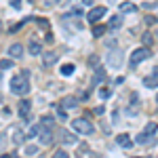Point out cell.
<instances>
[{
  "instance_id": "cell-37",
  "label": "cell",
  "mask_w": 158,
  "mask_h": 158,
  "mask_svg": "<svg viewBox=\"0 0 158 158\" xmlns=\"http://www.w3.org/2000/svg\"><path fill=\"white\" fill-rule=\"evenodd\" d=\"M156 40H158V30H156Z\"/></svg>"
},
{
  "instance_id": "cell-22",
  "label": "cell",
  "mask_w": 158,
  "mask_h": 158,
  "mask_svg": "<svg viewBox=\"0 0 158 158\" xmlns=\"http://www.w3.org/2000/svg\"><path fill=\"white\" fill-rule=\"evenodd\" d=\"M122 25V17H112L110 19V27H120Z\"/></svg>"
},
{
  "instance_id": "cell-23",
  "label": "cell",
  "mask_w": 158,
  "mask_h": 158,
  "mask_svg": "<svg viewBox=\"0 0 158 158\" xmlns=\"http://www.w3.org/2000/svg\"><path fill=\"white\" fill-rule=\"evenodd\" d=\"M156 129H158V127H156V122H150V124L146 127V131H143V133H148V135H154V133H156Z\"/></svg>"
},
{
  "instance_id": "cell-3",
  "label": "cell",
  "mask_w": 158,
  "mask_h": 158,
  "mask_svg": "<svg viewBox=\"0 0 158 158\" xmlns=\"http://www.w3.org/2000/svg\"><path fill=\"white\" fill-rule=\"evenodd\" d=\"M150 55H152V51L148 49V47H141V49H135L133 53H131V65H139V63H141V61L143 59H148V57H150Z\"/></svg>"
},
{
  "instance_id": "cell-31",
  "label": "cell",
  "mask_w": 158,
  "mask_h": 158,
  "mask_svg": "<svg viewBox=\"0 0 158 158\" xmlns=\"http://www.w3.org/2000/svg\"><path fill=\"white\" fill-rule=\"evenodd\" d=\"M143 42L150 44V42H152V36H150V34H143Z\"/></svg>"
},
{
  "instance_id": "cell-14",
  "label": "cell",
  "mask_w": 158,
  "mask_h": 158,
  "mask_svg": "<svg viewBox=\"0 0 158 158\" xmlns=\"http://www.w3.org/2000/svg\"><path fill=\"white\" fill-rule=\"evenodd\" d=\"M42 53V44L38 40H30V55H40Z\"/></svg>"
},
{
  "instance_id": "cell-16",
  "label": "cell",
  "mask_w": 158,
  "mask_h": 158,
  "mask_svg": "<svg viewBox=\"0 0 158 158\" xmlns=\"http://www.w3.org/2000/svg\"><path fill=\"white\" fill-rule=\"evenodd\" d=\"M120 11L122 13H135V11H137V6H135L133 2H122V4H120Z\"/></svg>"
},
{
  "instance_id": "cell-4",
  "label": "cell",
  "mask_w": 158,
  "mask_h": 158,
  "mask_svg": "<svg viewBox=\"0 0 158 158\" xmlns=\"http://www.w3.org/2000/svg\"><path fill=\"white\" fill-rule=\"evenodd\" d=\"M122 51H110L108 53V65L110 68H120L122 65Z\"/></svg>"
},
{
  "instance_id": "cell-21",
  "label": "cell",
  "mask_w": 158,
  "mask_h": 158,
  "mask_svg": "<svg viewBox=\"0 0 158 158\" xmlns=\"http://www.w3.org/2000/svg\"><path fill=\"white\" fill-rule=\"evenodd\" d=\"M150 139H152V135H148V133H141L139 137H137V143H141V146H143V143H148Z\"/></svg>"
},
{
  "instance_id": "cell-36",
  "label": "cell",
  "mask_w": 158,
  "mask_h": 158,
  "mask_svg": "<svg viewBox=\"0 0 158 158\" xmlns=\"http://www.w3.org/2000/svg\"><path fill=\"white\" fill-rule=\"evenodd\" d=\"M0 32H2V21H0Z\"/></svg>"
},
{
  "instance_id": "cell-35",
  "label": "cell",
  "mask_w": 158,
  "mask_h": 158,
  "mask_svg": "<svg viewBox=\"0 0 158 158\" xmlns=\"http://www.w3.org/2000/svg\"><path fill=\"white\" fill-rule=\"evenodd\" d=\"M135 158H150V156H135Z\"/></svg>"
},
{
  "instance_id": "cell-15",
  "label": "cell",
  "mask_w": 158,
  "mask_h": 158,
  "mask_svg": "<svg viewBox=\"0 0 158 158\" xmlns=\"http://www.w3.org/2000/svg\"><path fill=\"white\" fill-rule=\"evenodd\" d=\"M40 127H42V124H34V127H30V131L25 133V137H27V139H34V137L40 133Z\"/></svg>"
},
{
  "instance_id": "cell-13",
  "label": "cell",
  "mask_w": 158,
  "mask_h": 158,
  "mask_svg": "<svg viewBox=\"0 0 158 158\" xmlns=\"http://www.w3.org/2000/svg\"><path fill=\"white\" fill-rule=\"evenodd\" d=\"M116 143H118V146H122V148H129V146H131V137H129L127 133L116 135Z\"/></svg>"
},
{
  "instance_id": "cell-27",
  "label": "cell",
  "mask_w": 158,
  "mask_h": 158,
  "mask_svg": "<svg viewBox=\"0 0 158 158\" xmlns=\"http://www.w3.org/2000/svg\"><path fill=\"white\" fill-rule=\"evenodd\" d=\"M6 141H9V139H6V135L0 133V152H4V148H6Z\"/></svg>"
},
{
  "instance_id": "cell-26",
  "label": "cell",
  "mask_w": 158,
  "mask_h": 158,
  "mask_svg": "<svg viewBox=\"0 0 158 158\" xmlns=\"http://www.w3.org/2000/svg\"><path fill=\"white\" fill-rule=\"evenodd\" d=\"M42 124H44V127H51V124H53V116H49V114H44V116H42Z\"/></svg>"
},
{
  "instance_id": "cell-12",
  "label": "cell",
  "mask_w": 158,
  "mask_h": 158,
  "mask_svg": "<svg viewBox=\"0 0 158 158\" xmlns=\"http://www.w3.org/2000/svg\"><path fill=\"white\" fill-rule=\"evenodd\" d=\"M78 106V99L74 97V95H68V97H63V103H61V108L70 110V108H76Z\"/></svg>"
},
{
  "instance_id": "cell-29",
  "label": "cell",
  "mask_w": 158,
  "mask_h": 158,
  "mask_svg": "<svg viewBox=\"0 0 158 158\" xmlns=\"http://www.w3.org/2000/svg\"><path fill=\"white\" fill-rule=\"evenodd\" d=\"M99 95H101L103 99H108L110 97V91H108V89H99Z\"/></svg>"
},
{
  "instance_id": "cell-34",
  "label": "cell",
  "mask_w": 158,
  "mask_h": 158,
  "mask_svg": "<svg viewBox=\"0 0 158 158\" xmlns=\"http://www.w3.org/2000/svg\"><path fill=\"white\" fill-rule=\"evenodd\" d=\"M152 76H156V78H158V65L154 68V74H152Z\"/></svg>"
},
{
  "instance_id": "cell-20",
  "label": "cell",
  "mask_w": 158,
  "mask_h": 158,
  "mask_svg": "<svg viewBox=\"0 0 158 158\" xmlns=\"http://www.w3.org/2000/svg\"><path fill=\"white\" fill-rule=\"evenodd\" d=\"M103 34H106V25H95V27H93V36L95 38L103 36Z\"/></svg>"
},
{
  "instance_id": "cell-18",
  "label": "cell",
  "mask_w": 158,
  "mask_h": 158,
  "mask_svg": "<svg viewBox=\"0 0 158 158\" xmlns=\"http://www.w3.org/2000/svg\"><path fill=\"white\" fill-rule=\"evenodd\" d=\"M143 85H146L148 89H156V86H158V78H156V76H148L146 80H143Z\"/></svg>"
},
{
  "instance_id": "cell-11",
  "label": "cell",
  "mask_w": 158,
  "mask_h": 158,
  "mask_svg": "<svg viewBox=\"0 0 158 158\" xmlns=\"http://www.w3.org/2000/svg\"><path fill=\"white\" fill-rule=\"evenodd\" d=\"M59 139L63 141V143H76V135H72L70 131H65V129L59 133Z\"/></svg>"
},
{
  "instance_id": "cell-33",
  "label": "cell",
  "mask_w": 158,
  "mask_h": 158,
  "mask_svg": "<svg viewBox=\"0 0 158 158\" xmlns=\"http://www.w3.org/2000/svg\"><path fill=\"white\" fill-rule=\"evenodd\" d=\"M82 4H86V6H91V4H93V0H82Z\"/></svg>"
},
{
  "instance_id": "cell-2",
  "label": "cell",
  "mask_w": 158,
  "mask_h": 158,
  "mask_svg": "<svg viewBox=\"0 0 158 158\" xmlns=\"http://www.w3.org/2000/svg\"><path fill=\"white\" fill-rule=\"evenodd\" d=\"M72 127H74V131L80 133V135H93L95 133V127L86 120V118H76V120L72 122Z\"/></svg>"
},
{
  "instance_id": "cell-1",
  "label": "cell",
  "mask_w": 158,
  "mask_h": 158,
  "mask_svg": "<svg viewBox=\"0 0 158 158\" xmlns=\"http://www.w3.org/2000/svg\"><path fill=\"white\" fill-rule=\"evenodd\" d=\"M11 93L13 95H25L30 91V80H27V70H23L21 74L11 78Z\"/></svg>"
},
{
  "instance_id": "cell-25",
  "label": "cell",
  "mask_w": 158,
  "mask_h": 158,
  "mask_svg": "<svg viewBox=\"0 0 158 158\" xmlns=\"http://www.w3.org/2000/svg\"><path fill=\"white\" fill-rule=\"evenodd\" d=\"M9 68H13V61L11 59H2V61H0V70H9Z\"/></svg>"
},
{
  "instance_id": "cell-6",
  "label": "cell",
  "mask_w": 158,
  "mask_h": 158,
  "mask_svg": "<svg viewBox=\"0 0 158 158\" xmlns=\"http://www.w3.org/2000/svg\"><path fill=\"white\" fill-rule=\"evenodd\" d=\"M103 15H106V6H95V9H91V13H89V17H86V19H89L91 23H97Z\"/></svg>"
},
{
  "instance_id": "cell-8",
  "label": "cell",
  "mask_w": 158,
  "mask_h": 158,
  "mask_svg": "<svg viewBox=\"0 0 158 158\" xmlns=\"http://www.w3.org/2000/svg\"><path fill=\"white\" fill-rule=\"evenodd\" d=\"M11 139H13L15 146H21V143L25 141V133L19 129V127H13V129H11Z\"/></svg>"
},
{
  "instance_id": "cell-7",
  "label": "cell",
  "mask_w": 158,
  "mask_h": 158,
  "mask_svg": "<svg viewBox=\"0 0 158 158\" xmlns=\"http://www.w3.org/2000/svg\"><path fill=\"white\" fill-rule=\"evenodd\" d=\"M38 135H40V143H44V146H51V143H53V133H51L49 127H44V124H42Z\"/></svg>"
},
{
  "instance_id": "cell-9",
  "label": "cell",
  "mask_w": 158,
  "mask_h": 158,
  "mask_svg": "<svg viewBox=\"0 0 158 158\" xmlns=\"http://www.w3.org/2000/svg\"><path fill=\"white\" fill-rule=\"evenodd\" d=\"M30 110H32L30 99H21V101H19V114H21V118L30 120Z\"/></svg>"
},
{
  "instance_id": "cell-30",
  "label": "cell",
  "mask_w": 158,
  "mask_h": 158,
  "mask_svg": "<svg viewBox=\"0 0 158 158\" xmlns=\"http://www.w3.org/2000/svg\"><path fill=\"white\" fill-rule=\"evenodd\" d=\"M11 6H15V9H19V6H21V0H11Z\"/></svg>"
},
{
  "instance_id": "cell-19",
  "label": "cell",
  "mask_w": 158,
  "mask_h": 158,
  "mask_svg": "<svg viewBox=\"0 0 158 158\" xmlns=\"http://www.w3.org/2000/svg\"><path fill=\"white\" fill-rule=\"evenodd\" d=\"M103 78H106V70L103 68H97V72H95V85L103 82Z\"/></svg>"
},
{
  "instance_id": "cell-10",
  "label": "cell",
  "mask_w": 158,
  "mask_h": 158,
  "mask_svg": "<svg viewBox=\"0 0 158 158\" xmlns=\"http://www.w3.org/2000/svg\"><path fill=\"white\" fill-rule=\"evenodd\" d=\"M9 55H11V59H21V57H23V47L17 44V42L11 44V47H9Z\"/></svg>"
},
{
  "instance_id": "cell-5",
  "label": "cell",
  "mask_w": 158,
  "mask_h": 158,
  "mask_svg": "<svg viewBox=\"0 0 158 158\" xmlns=\"http://www.w3.org/2000/svg\"><path fill=\"white\" fill-rule=\"evenodd\" d=\"M57 59H59V55H57L55 51H44V53H42V65H44V68L55 65V63H57Z\"/></svg>"
},
{
  "instance_id": "cell-24",
  "label": "cell",
  "mask_w": 158,
  "mask_h": 158,
  "mask_svg": "<svg viewBox=\"0 0 158 158\" xmlns=\"http://www.w3.org/2000/svg\"><path fill=\"white\" fill-rule=\"evenodd\" d=\"M38 154V148L36 146H27L25 148V156H36Z\"/></svg>"
},
{
  "instance_id": "cell-17",
  "label": "cell",
  "mask_w": 158,
  "mask_h": 158,
  "mask_svg": "<svg viewBox=\"0 0 158 158\" xmlns=\"http://www.w3.org/2000/svg\"><path fill=\"white\" fill-rule=\"evenodd\" d=\"M59 72H61V76H72L74 74V63H65L63 68H59Z\"/></svg>"
},
{
  "instance_id": "cell-32",
  "label": "cell",
  "mask_w": 158,
  "mask_h": 158,
  "mask_svg": "<svg viewBox=\"0 0 158 158\" xmlns=\"http://www.w3.org/2000/svg\"><path fill=\"white\" fill-rule=\"evenodd\" d=\"M38 25H42V27H49V21H44V19H38Z\"/></svg>"
},
{
  "instance_id": "cell-28",
  "label": "cell",
  "mask_w": 158,
  "mask_h": 158,
  "mask_svg": "<svg viewBox=\"0 0 158 158\" xmlns=\"http://www.w3.org/2000/svg\"><path fill=\"white\" fill-rule=\"evenodd\" d=\"M53 158H70V156H68V152L59 150V152H55V156H53Z\"/></svg>"
}]
</instances>
